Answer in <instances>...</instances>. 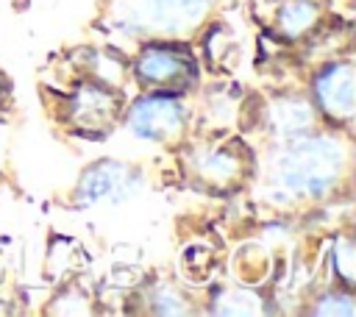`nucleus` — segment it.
Here are the masks:
<instances>
[{
    "mask_svg": "<svg viewBox=\"0 0 356 317\" xmlns=\"http://www.w3.org/2000/svg\"><path fill=\"white\" fill-rule=\"evenodd\" d=\"M348 153L331 136H303L295 139L278 153L273 181L298 197L325 195L337 178L345 172Z\"/></svg>",
    "mask_w": 356,
    "mask_h": 317,
    "instance_id": "1",
    "label": "nucleus"
},
{
    "mask_svg": "<svg viewBox=\"0 0 356 317\" xmlns=\"http://www.w3.org/2000/svg\"><path fill=\"white\" fill-rule=\"evenodd\" d=\"M211 0H114V19L128 33L150 39H178L195 31Z\"/></svg>",
    "mask_w": 356,
    "mask_h": 317,
    "instance_id": "2",
    "label": "nucleus"
},
{
    "mask_svg": "<svg viewBox=\"0 0 356 317\" xmlns=\"http://www.w3.org/2000/svg\"><path fill=\"white\" fill-rule=\"evenodd\" d=\"M134 72H136V78L145 89L175 95V92H184L195 83L197 64H195V58L186 47L156 42V44H147L139 53V58L134 64Z\"/></svg>",
    "mask_w": 356,
    "mask_h": 317,
    "instance_id": "3",
    "label": "nucleus"
},
{
    "mask_svg": "<svg viewBox=\"0 0 356 317\" xmlns=\"http://www.w3.org/2000/svg\"><path fill=\"white\" fill-rule=\"evenodd\" d=\"M117 111H120L117 92L103 86L100 81H89V83L78 86L75 95L70 97L67 120L75 131H81L86 136H103L114 125Z\"/></svg>",
    "mask_w": 356,
    "mask_h": 317,
    "instance_id": "4",
    "label": "nucleus"
},
{
    "mask_svg": "<svg viewBox=\"0 0 356 317\" xmlns=\"http://www.w3.org/2000/svg\"><path fill=\"white\" fill-rule=\"evenodd\" d=\"M184 106L178 103L175 95L164 92H150L142 100H136L128 111V125L153 142H170L184 131Z\"/></svg>",
    "mask_w": 356,
    "mask_h": 317,
    "instance_id": "5",
    "label": "nucleus"
},
{
    "mask_svg": "<svg viewBox=\"0 0 356 317\" xmlns=\"http://www.w3.org/2000/svg\"><path fill=\"white\" fill-rule=\"evenodd\" d=\"M353 64L350 61H334L328 64L317 81H314V100L323 108V114L339 125H350L356 103H353Z\"/></svg>",
    "mask_w": 356,
    "mask_h": 317,
    "instance_id": "6",
    "label": "nucleus"
},
{
    "mask_svg": "<svg viewBox=\"0 0 356 317\" xmlns=\"http://www.w3.org/2000/svg\"><path fill=\"white\" fill-rule=\"evenodd\" d=\"M128 181V170L117 161H100L95 167H89L78 184V203L81 206H89V203H97L103 197H111L117 192H122Z\"/></svg>",
    "mask_w": 356,
    "mask_h": 317,
    "instance_id": "7",
    "label": "nucleus"
},
{
    "mask_svg": "<svg viewBox=\"0 0 356 317\" xmlns=\"http://www.w3.org/2000/svg\"><path fill=\"white\" fill-rule=\"evenodd\" d=\"M320 14V0H286L278 11V31L286 39H300L317 25Z\"/></svg>",
    "mask_w": 356,
    "mask_h": 317,
    "instance_id": "8",
    "label": "nucleus"
},
{
    "mask_svg": "<svg viewBox=\"0 0 356 317\" xmlns=\"http://www.w3.org/2000/svg\"><path fill=\"white\" fill-rule=\"evenodd\" d=\"M270 120H273V128L284 136H300L306 133L312 125H314V106L300 100V97H292V100H278L270 111Z\"/></svg>",
    "mask_w": 356,
    "mask_h": 317,
    "instance_id": "9",
    "label": "nucleus"
},
{
    "mask_svg": "<svg viewBox=\"0 0 356 317\" xmlns=\"http://www.w3.org/2000/svg\"><path fill=\"white\" fill-rule=\"evenodd\" d=\"M200 175L203 178H209L211 184H217V186H225V184H231L234 178H239V170H242V161L225 147V150H214V153H209L203 161H200Z\"/></svg>",
    "mask_w": 356,
    "mask_h": 317,
    "instance_id": "10",
    "label": "nucleus"
},
{
    "mask_svg": "<svg viewBox=\"0 0 356 317\" xmlns=\"http://www.w3.org/2000/svg\"><path fill=\"white\" fill-rule=\"evenodd\" d=\"M259 303H261L259 295H253L248 289H225L217 298L214 311H222V314H259L261 311Z\"/></svg>",
    "mask_w": 356,
    "mask_h": 317,
    "instance_id": "11",
    "label": "nucleus"
},
{
    "mask_svg": "<svg viewBox=\"0 0 356 317\" xmlns=\"http://www.w3.org/2000/svg\"><path fill=\"white\" fill-rule=\"evenodd\" d=\"M331 259H334V270L342 278V284L350 286L353 284V270H356V247H353V239L350 236H339L334 242Z\"/></svg>",
    "mask_w": 356,
    "mask_h": 317,
    "instance_id": "12",
    "label": "nucleus"
},
{
    "mask_svg": "<svg viewBox=\"0 0 356 317\" xmlns=\"http://www.w3.org/2000/svg\"><path fill=\"white\" fill-rule=\"evenodd\" d=\"M150 311H156V314H189V306H186L181 292L161 286L150 295Z\"/></svg>",
    "mask_w": 356,
    "mask_h": 317,
    "instance_id": "13",
    "label": "nucleus"
},
{
    "mask_svg": "<svg viewBox=\"0 0 356 317\" xmlns=\"http://www.w3.org/2000/svg\"><path fill=\"white\" fill-rule=\"evenodd\" d=\"M314 314H342V317H350L356 314V300L350 292H328L317 300V306L312 309Z\"/></svg>",
    "mask_w": 356,
    "mask_h": 317,
    "instance_id": "14",
    "label": "nucleus"
}]
</instances>
